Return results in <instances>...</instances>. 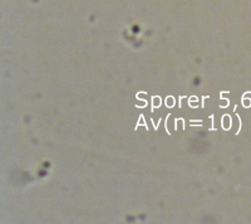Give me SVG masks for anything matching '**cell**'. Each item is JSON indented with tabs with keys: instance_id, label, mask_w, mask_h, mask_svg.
<instances>
[{
	"instance_id": "6da1fadb",
	"label": "cell",
	"mask_w": 251,
	"mask_h": 224,
	"mask_svg": "<svg viewBox=\"0 0 251 224\" xmlns=\"http://www.w3.org/2000/svg\"><path fill=\"white\" fill-rule=\"evenodd\" d=\"M140 125H143V126H145L146 129H147V125H146V122H145V121H143V115L140 116V121H138L137 126H136V130L138 129V126H140Z\"/></svg>"
},
{
	"instance_id": "7a4b0ae2",
	"label": "cell",
	"mask_w": 251,
	"mask_h": 224,
	"mask_svg": "<svg viewBox=\"0 0 251 224\" xmlns=\"http://www.w3.org/2000/svg\"><path fill=\"white\" fill-rule=\"evenodd\" d=\"M167 106H174V97L167 98Z\"/></svg>"
}]
</instances>
